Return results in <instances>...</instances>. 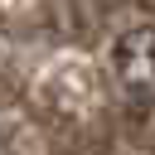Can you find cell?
<instances>
[{
  "label": "cell",
  "instance_id": "cell-1",
  "mask_svg": "<svg viewBox=\"0 0 155 155\" xmlns=\"http://www.w3.org/2000/svg\"><path fill=\"white\" fill-rule=\"evenodd\" d=\"M111 68H116V82H121V97L131 111H150L155 107V29H131L116 53H111Z\"/></svg>",
  "mask_w": 155,
  "mask_h": 155
}]
</instances>
